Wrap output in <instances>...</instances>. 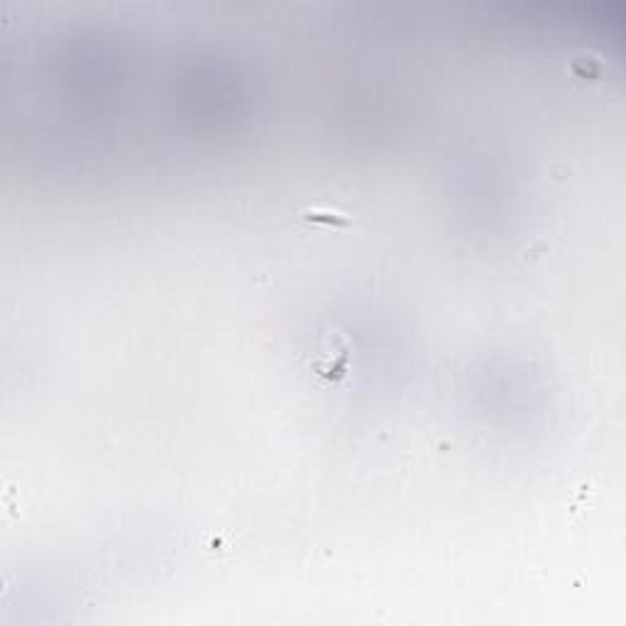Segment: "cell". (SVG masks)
<instances>
[{
  "label": "cell",
  "mask_w": 626,
  "mask_h": 626,
  "mask_svg": "<svg viewBox=\"0 0 626 626\" xmlns=\"http://www.w3.org/2000/svg\"><path fill=\"white\" fill-rule=\"evenodd\" d=\"M350 363V343L340 333H333L323 340L318 353L311 360L313 373L326 382H338L345 377Z\"/></svg>",
  "instance_id": "6da1fadb"
},
{
  "label": "cell",
  "mask_w": 626,
  "mask_h": 626,
  "mask_svg": "<svg viewBox=\"0 0 626 626\" xmlns=\"http://www.w3.org/2000/svg\"><path fill=\"white\" fill-rule=\"evenodd\" d=\"M301 218L308 220V223H321V226H345L350 223V216H345L338 208H330V206H313V208H306L301 213Z\"/></svg>",
  "instance_id": "7a4b0ae2"
}]
</instances>
